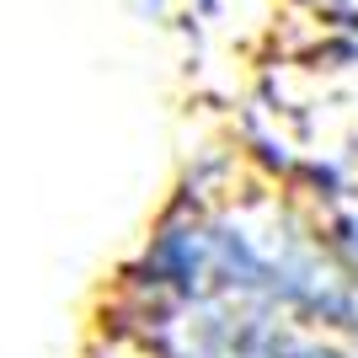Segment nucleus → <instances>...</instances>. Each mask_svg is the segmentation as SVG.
<instances>
[{
  "mask_svg": "<svg viewBox=\"0 0 358 358\" xmlns=\"http://www.w3.org/2000/svg\"><path fill=\"white\" fill-rule=\"evenodd\" d=\"M123 6L150 27H182V32H203L220 16V0H123Z\"/></svg>",
  "mask_w": 358,
  "mask_h": 358,
  "instance_id": "f257e3e1",
  "label": "nucleus"
}]
</instances>
